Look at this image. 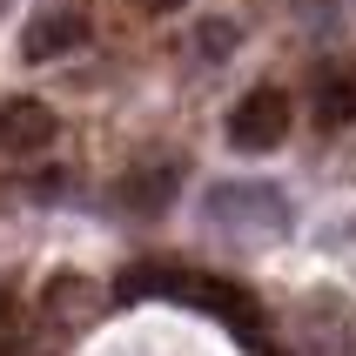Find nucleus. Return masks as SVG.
<instances>
[{"label": "nucleus", "mask_w": 356, "mask_h": 356, "mask_svg": "<svg viewBox=\"0 0 356 356\" xmlns=\"http://www.w3.org/2000/svg\"><path fill=\"white\" fill-rule=\"evenodd\" d=\"M202 216H209V229H222V236L269 242V236L289 229V202H282L269 181H216L209 202H202Z\"/></svg>", "instance_id": "nucleus-1"}, {"label": "nucleus", "mask_w": 356, "mask_h": 356, "mask_svg": "<svg viewBox=\"0 0 356 356\" xmlns=\"http://www.w3.org/2000/svg\"><path fill=\"white\" fill-rule=\"evenodd\" d=\"M289 121H296V108H289L282 88H249V95L229 108V148H242V155H269V148H282Z\"/></svg>", "instance_id": "nucleus-2"}, {"label": "nucleus", "mask_w": 356, "mask_h": 356, "mask_svg": "<svg viewBox=\"0 0 356 356\" xmlns=\"http://www.w3.org/2000/svg\"><path fill=\"white\" fill-rule=\"evenodd\" d=\"M81 40H88V20L74 14V7H40L34 20H27V34H20V60H60V54H74Z\"/></svg>", "instance_id": "nucleus-3"}, {"label": "nucleus", "mask_w": 356, "mask_h": 356, "mask_svg": "<svg viewBox=\"0 0 356 356\" xmlns=\"http://www.w3.org/2000/svg\"><path fill=\"white\" fill-rule=\"evenodd\" d=\"M54 108L47 101H27V95H14V101H0V155H40L47 141H54Z\"/></svg>", "instance_id": "nucleus-4"}, {"label": "nucleus", "mask_w": 356, "mask_h": 356, "mask_svg": "<svg viewBox=\"0 0 356 356\" xmlns=\"http://www.w3.org/2000/svg\"><path fill=\"white\" fill-rule=\"evenodd\" d=\"M168 195H175V161H141V168H128V181H121V202H128L135 216H161Z\"/></svg>", "instance_id": "nucleus-5"}, {"label": "nucleus", "mask_w": 356, "mask_h": 356, "mask_svg": "<svg viewBox=\"0 0 356 356\" xmlns=\"http://www.w3.org/2000/svg\"><path fill=\"white\" fill-rule=\"evenodd\" d=\"M316 121H323V128L356 121V88H350V81H323V88H316Z\"/></svg>", "instance_id": "nucleus-6"}, {"label": "nucleus", "mask_w": 356, "mask_h": 356, "mask_svg": "<svg viewBox=\"0 0 356 356\" xmlns=\"http://www.w3.org/2000/svg\"><path fill=\"white\" fill-rule=\"evenodd\" d=\"M229 47H236V20H209V27L195 34V54L202 60H222Z\"/></svg>", "instance_id": "nucleus-7"}, {"label": "nucleus", "mask_w": 356, "mask_h": 356, "mask_svg": "<svg viewBox=\"0 0 356 356\" xmlns=\"http://www.w3.org/2000/svg\"><path fill=\"white\" fill-rule=\"evenodd\" d=\"M141 14H175V7H188V0H135Z\"/></svg>", "instance_id": "nucleus-8"}, {"label": "nucleus", "mask_w": 356, "mask_h": 356, "mask_svg": "<svg viewBox=\"0 0 356 356\" xmlns=\"http://www.w3.org/2000/svg\"><path fill=\"white\" fill-rule=\"evenodd\" d=\"M350 236H356V229H350Z\"/></svg>", "instance_id": "nucleus-9"}]
</instances>
